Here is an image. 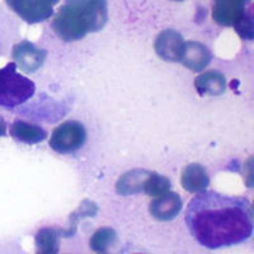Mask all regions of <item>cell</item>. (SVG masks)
I'll use <instances>...</instances> for the list:
<instances>
[{"label":"cell","instance_id":"6da1fadb","mask_svg":"<svg viewBox=\"0 0 254 254\" xmlns=\"http://www.w3.org/2000/svg\"><path fill=\"white\" fill-rule=\"evenodd\" d=\"M186 222L190 235L208 249L247 242L254 229L253 210L248 199L215 190H203L190 199Z\"/></svg>","mask_w":254,"mask_h":254},{"label":"cell","instance_id":"7a4b0ae2","mask_svg":"<svg viewBox=\"0 0 254 254\" xmlns=\"http://www.w3.org/2000/svg\"><path fill=\"white\" fill-rule=\"evenodd\" d=\"M107 19V0H66L54 17L52 28L59 38L70 42L102 29Z\"/></svg>","mask_w":254,"mask_h":254},{"label":"cell","instance_id":"3957f363","mask_svg":"<svg viewBox=\"0 0 254 254\" xmlns=\"http://www.w3.org/2000/svg\"><path fill=\"white\" fill-rule=\"evenodd\" d=\"M15 63L6 64L0 69V107L13 110L24 104L36 92L35 81L17 71Z\"/></svg>","mask_w":254,"mask_h":254},{"label":"cell","instance_id":"277c9868","mask_svg":"<svg viewBox=\"0 0 254 254\" xmlns=\"http://www.w3.org/2000/svg\"><path fill=\"white\" fill-rule=\"evenodd\" d=\"M252 0H212V18L220 26H233L246 40L253 38V13L247 5Z\"/></svg>","mask_w":254,"mask_h":254},{"label":"cell","instance_id":"5b68a950","mask_svg":"<svg viewBox=\"0 0 254 254\" xmlns=\"http://www.w3.org/2000/svg\"><path fill=\"white\" fill-rule=\"evenodd\" d=\"M87 140V132L78 121H67L58 126L50 137L52 150L61 154L79 150Z\"/></svg>","mask_w":254,"mask_h":254},{"label":"cell","instance_id":"8992f818","mask_svg":"<svg viewBox=\"0 0 254 254\" xmlns=\"http://www.w3.org/2000/svg\"><path fill=\"white\" fill-rule=\"evenodd\" d=\"M9 8L14 10L27 23L44 22L54 15V8L59 0H5Z\"/></svg>","mask_w":254,"mask_h":254},{"label":"cell","instance_id":"52a82bcc","mask_svg":"<svg viewBox=\"0 0 254 254\" xmlns=\"http://www.w3.org/2000/svg\"><path fill=\"white\" fill-rule=\"evenodd\" d=\"M158 55L168 61H182L185 55L186 42L177 31L167 29L158 36L155 42Z\"/></svg>","mask_w":254,"mask_h":254},{"label":"cell","instance_id":"ba28073f","mask_svg":"<svg viewBox=\"0 0 254 254\" xmlns=\"http://www.w3.org/2000/svg\"><path fill=\"white\" fill-rule=\"evenodd\" d=\"M47 52L45 50L38 49L36 45L28 41H23L15 45L13 50V56L22 70L26 72H33L40 69L46 59Z\"/></svg>","mask_w":254,"mask_h":254},{"label":"cell","instance_id":"9c48e42d","mask_svg":"<svg viewBox=\"0 0 254 254\" xmlns=\"http://www.w3.org/2000/svg\"><path fill=\"white\" fill-rule=\"evenodd\" d=\"M150 214L158 220H172L182 208V199L177 193L167 192L150 202Z\"/></svg>","mask_w":254,"mask_h":254},{"label":"cell","instance_id":"30bf717a","mask_svg":"<svg viewBox=\"0 0 254 254\" xmlns=\"http://www.w3.org/2000/svg\"><path fill=\"white\" fill-rule=\"evenodd\" d=\"M211 60V52L205 45L198 42H186L185 55L182 63L188 69L193 71H201L208 65Z\"/></svg>","mask_w":254,"mask_h":254},{"label":"cell","instance_id":"8fae6325","mask_svg":"<svg viewBox=\"0 0 254 254\" xmlns=\"http://www.w3.org/2000/svg\"><path fill=\"white\" fill-rule=\"evenodd\" d=\"M10 135L18 141L26 144H37L47 137L46 130L42 127L24 121H15L10 126Z\"/></svg>","mask_w":254,"mask_h":254},{"label":"cell","instance_id":"7c38bea8","mask_svg":"<svg viewBox=\"0 0 254 254\" xmlns=\"http://www.w3.org/2000/svg\"><path fill=\"white\" fill-rule=\"evenodd\" d=\"M210 183L207 173L199 164H190L182 172V186L188 192L203 190Z\"/></svg>","mask_w":254,"mask_h":254},{"label":"cell","instance_id":"4fadbf2b","mask_svg":"<svg viewBox=\"0 0 254 254\" xmlns=\"http://www.w3.org/2000/svg\"><path fill=\"white\" fill-rule=\"evenodd\" d=\"M199 94H220L225 90V79L217 71H208L199 75L196 80Z\"/></svg>","mask_w":254,"mask_h":254},{"label":"cell","instance_id":"5bb4252c","mask_svg":"<svg viewBox=\"0 0 254 254\" xmlns=\"http://www.w3.org/2000/svg\"><path fill=\"white\" fill-rule=\"evenodd\" d=\"M145 171H133L128 172L121 177V179L117 183V190L121 194L136 193L144 190V185L146 178H142V174Z\"/></svg>","mask_w":254,"mask_h":254},{"label":"cell","instance_id":"9a60e30c","mask_svg":"<svg viewBox=\"0 0 254 254\" xmlns=\"http://www.w3.org/2000/svg\"><path fill=\"white\" fill-rule=\"evenodd\" d=\"M37 254L58 253V233L54 229H42L36 237Z\"/></svg>","mask_w":254,"mask_h":254},{"label":"cell","instance_id":"2e32d148","mask_svg":"<svg viewBox=\"0 0 254 254\" xmlns=\"http://www.w3.org/2000/svg\"><path fill=\"white\" fill-rule=\"evenodd\" d=\"M169 188H171L169 179L165 178V177L158 176L155 173H150L146 181H145L144 190H145L147 194H150L151 197L155 198V197L167 193Z\"/></svg>","mask_w":254,"mask_h":254},{"label":"cell","instance_id":"e0dca14e","mask_svg":"<svg viewBox=\"0 0 254 254\" xmlns=\"http://www.w3.org/2000/svg\"><path fill=\"white\" fill-rule=\"evenodd\" d=\"M116 235L112 229H99L90 239V247L97 252H104L115 240Z\"/></svg>","mask_w":254,"mask_h":254},{"label":"cell","instance_id":"ac0fdd59","mask_svg":"<svg viewBox=\"0 0 254 254\" xmlns=\"http://www.w3.org/2000/svg\"><path fill=\"white\" fill-rule=\"evenodd\" d=\"M6 132V125L1 117H0V136H4Z\"/></svg>","mask_w":254,"mask_h":254},{"label":"cell","instance_id":"d6986e66","mask_svg":"<svg viewBox=\"0 0 254 254\" xmlns=\"http://www.w3.org/2000/svg\"><path fill=\"white\" fill-rule=\"evenodd\" d=\"M176 1H182V0H176Z\"/></svg>","mask_w":254,"mask_h":254},{"label":"cell","instance_id":"ffe728a7","mask_svg":"<svg viewBox=\"0 0 254 254\" xmlns=\"http://www.w3.org/2000/svg\"><path fill=\"white\" fill-rule=\"evenodd\" d=\"M136 254H140V253H136Z\"/></svg>","mask_w":254,"mask_h":254}]
</instances>
